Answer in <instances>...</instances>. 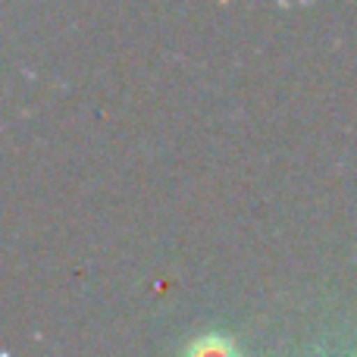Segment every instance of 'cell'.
Returning <instances> with one entry per match:
<instances>
[{
  "label": "cell",
  "mask_w": 357,
  "mask_h": 357,
  "mask_svg": "<svg viewBox=\"0 0 357 357\" xmlns=\"http://www.w3.org/2000/svg\"><path fill=\"white\" fill-rule=\"evenodd\" d=\"M185 357H238V351H235V345L229 339H222V335H204V339L191 342Z\"/></svg>",
  "instance_id": "6da1fadb"
}]
</instances>
